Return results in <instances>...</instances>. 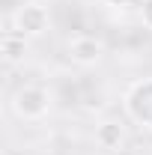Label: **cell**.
Wrapping results in <instances>:
<instances>
[{"instance_id": "obj_7", "label": "cell", "mask_w": 152, "mask_h": 155, "mask_svg": "<svg viewBox=\"0 0 152 155\" xmlns=\"http://www.w3.org/2000/svg\"><path fill=\"white\" fill-rule=\"evenodd\" d=\"M137 15H140V24H143L146 30H152V0H143V3H140Z\"/></svg>"}, {"instance_id": "obj_9", "label": "cell", "mask_w": 152, "mask_h": 155, "mask_svg": "<svg viewBox=\"0 0 152 155\" xmlns=\"http://www.w3.org/2000/svg\"><path fill=\"white\" fill-rule=\"evenodd\" d=\"M111 155H134L131 149H116V152H111Z\"/></svg>"}, {"instance_id": "obj_2", "label": "cell", "mask_w": 152, "mask_h": 155, "mask_svg": "<svg viewBox=\"0 0 152 155\" xmlns=\"http://www.w3.org/2000/svg\"><path fill=\"white\" fill-rule=\"evenodd\" d=\"M12 110H15L18 119H27V122L45 119L51 114V93L45 87L27 84V87H21L18 93L12 96Z\"/></svg>"}, {"instance_id": "obj_1", "label": "cell", "mask_w": 152, "mask_h": 155, "mask_svg": "<svg viewBox=\"0 0 152 155\" xmlns=\"http://www.w3.org/2000/svg\"><path fill=\"white\" fill-rule=\"evenodd\" d=\"M48 24H51V15H48V6L45 3H39V0H27V3H21L18 9L9 15L6 21V27L9 30H15L21 36H42L45 30H48ZM6 30V33H9Z\"/></svg>"}, {"instance_id": "obj_10", "label": "cell", "mask_w": 152, "mask_h": 155, "mask_svg": "<svg viewBox=\"0 0 152 155\" xmlns=\"http://www.w3.org/2000/svg\"><path fill=\"white\" fill-rule=\"evenodd\" d=\"M140 3H143V0H140Z\"/></svg>"}, {"instance_id": "obj_8", "label": "cell", "mask_w": 152, "mask_h": 155, "mask_svg": "<svg viewBox=\"0 0 152 155\" xmlns=\"http://www.w3.org/2000/svg\"><path fill=\"white\" fill-rule=\"evenodd\" d=\"M104 3H107V6H114V9H122V6H128L131 0H104Z\"/></svg>"}, {"instance_id": "obj_6", "label": "cell", "mask_w": 152, "mask_h": 155, "mask_svg": "<svg viewBox=\"0 0 152 155\" xmlns=\"http://www.w3.org/2000/svg\"><path fill=\"white\" fill-rule=\"evenodd\" d=\"M0 51H3V60H6L9 66L21 63V60H24V54H27V36H21V33H15V30L3 33Z\"/></svg>"}, {"instance_id": "obj_5", "label": "cell", "mask_w": 152, "mask_h": 155, "mask_svg": "<svg viewBox=\"0 0 152 155\" xmlns=\"http://www.w3.org/2000/svg\"><path fill=\"white\" fill-rule=\"evenodd\" d=\"M95 143L107 152H116L125 146V125L119 119H104L95 125Z\"/></svg>"}, {"instance_id": "obj_4", "label": "cell", "mask_w": 152, "mask_h": 155, "mask_svg": "<svg viewBox=\"0 0 152 155\" xmlns=\"http://www.w3.org/2000/svg\"><path fill=\"white\" fill-rule=\"evenodd\" d=\"M69 57H72V63L90 69V66H95L98 60L104 57V45H101V39H95V36H75L69 42Z\"/></svg>"}, {"instance_id": "obj_3", "label": "cell", "mask_w": 152, "mask_h": 155, "mask_svg": "<svg viewBox=\"0 0 152 155\" xmlns=\"http://www.w3.org/2000/svg\"><path fill=\"white\" fill-rule=\"evenodd\" d=\"M125 114L134 125L152 131V78H143V81H134L131 87L125 90Z\"/></svg>"}]
</instances>
